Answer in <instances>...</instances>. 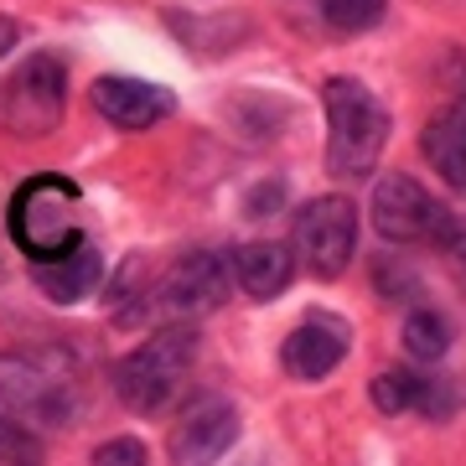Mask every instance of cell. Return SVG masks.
<instances>
[{
	"mask_svg": "<svg viewBox=\"0 0 466 466\" xmlns=\"http://www.w3.org/2000/svg\"><path fill=\"white\" fill-rule=\"evenodd\" d=\"M228 254H213V249H192L182 254L177 265L161 275L156 285V300L167 306L171 317H208L228 300Z\"/></svg>",
	"mask_w": 466,
	"mask_h": 466,
	"instance_id": "obj_8",
	"label": "cell"
},
{
	"mask_svg": "<svg viewBox=\"0 0 466 466\" xmlns=\"http://www.w3.org/2000/svg\"><path fill=\"white\" fill-rule=\"evenodd\" d=\"M42 456V441L32 435V425L0 415V461H36Z\"/></svg>",
	"mask_w": 466,
	"mask_h": 466,
	"instance_id": "obj_18",
	"label": "cell"
},
{
	"mask_svg": "<svg viewBox=\"0 0 466 466\" xmlns=\"http://www.w3.org/2000/svg\"><path fill=\"white\" fill-rule=\"evenodd\" d=\"M420 150H425V161L435 167V177H441L451 192L466 198V99L451 104V109H441V115L425 125Z\"/></svg>",
	"mask_w": 466,
	"mask_h": 466,
	"instance_id": "obj_14",
	"label": "cell"
},
{
	"mask_svg": "<svg viewBox=\"0 0 466 466\" xmlns=\"http://www.w3.org/2000/svg\"><path fill=\"white\" fill-rule=\"evenodd\" d=\"M321 109H327V171L348 182L368 177L389 146V109L358 78H327Z\"/></svg>",
	"mask_w": 466,
	"mask_h": 466,
	"instance_id": "obj_1",
	"label": "cell"
},
{
	"mask_svg": "<svg viewBox=\"0 0 466 466\" xmlns=\"http://www.w3.org/2000/svg\"><path fill=\"white\" fill-rule=\"evenodd\" d=\"M0 415L21 420L32 431H47V425H63L73 415V394L57 373H47L32 358H11L0 352Z\"/></svg>",
	"mask_w": 466,
	"mask_h": 466,
	"instance_id": "obj_6",
	"label": "cell"
},
{
	"mask_svg": "<svg viewBox=\"0 0 466 466\" xmlns=\"http://www.w3.org/2000/svg\"><path fill=\"white\" fill-rule=\"evenodd\" d=\"M404 352L415 358V363H441L456 342V327H451L446 311H435V306H415L410 317H404Z\"/></svg>",
	"mask_w": 466,
	"mask_h": 466,
	"instance_id": "obj_16",
	"label": "cell"
},
{
	"mask_svg": "<svg viewBox=\"0 0 466 466\" xmlns=\"http://www.w3.org/2000/svg\"><path fill=\"white\" fill-rule=\"evenodd\" d=\"M67 109V67L52 52H32L0 88V125L21 140H42L63 125Z\"/></svg>",
	"mask_w": 466,
	"mask_h": 466,
	"instance_id": "obj_4",
	"label": "cell"
},
{
	"mask_svg": "<svg viewBox=\"0 0 466 466\" xmlns=\"http://www.w3.org/2000/svg\"><path fill=\"white\" fill-rule=\"evenodd\" d=\"M233 441H238V410L228 400L208 394V400L187 404V415L177 420V431H171V461H182V466L218 461Z\"/></svg>",
	"mask_w": 466,
	"mask_h": 466,
	"instance_id": "obj_9",
	"label": "cell"
},
{
	"mask_svg": "<svg viewBox=\"0 0 466 466\" xmlns=\"http://www.w3.org/2000/svg\"><path fill=\"white\" fill-rule=\"evenodd\" d=\"M280 202H285V187H280V182H259V187H254V192H249V202H244V213H249V218H259V213H265V208H269V213H275Z\"/></svg>",
	"mask_w": 466,
	"mask_h": 466,
	"instance_id": "obj_22",
	"label": "cell"
},
{
	"mask_svg": "<svg viewBox=\"0 0 466 466\" xmlns=\"http://www.w3.org/2000/svg\"><path fill=\"white\" fill-rule=\"evenodd\" d=\"M11 233H16V244L32 259L67 254L84 238V228H78V187L67 182V177H52V171L26 182L16 208H11Z\"/></svg>",
	"mask_w": 466,
	"mask_h": 466,
	"instance_id": "obj_3",
	"label": "cell"
},
{
	"mask_svg": "<svg viewBox=\"0 0 466 466\" xmlns=\"http://www.w3.org/2000/svg\"><path fill=\"white\" fill-rule=\"evenodd\" d=\"M446 218H451L446 208L415 177H404V171H394V177H383L373 187V228L389 244H435L441 228H446Z\"/></svg>",
	"mask_w": 466,
	"mask_h": 466,
	"instance_id": "obj_7",
	"label": "cell"
},
{
	"mask_svg": "<svg viewBox=\"0 0 466 466\" xmlns=\"http://www.w3.org/2000/svg\"><path fill=\"white\" fill-rule=\"evenodd\" d=\"M94 461H99V466H115V461L140 466V461H146V446H140V441H104V446L94 451Z\"/></svg>",
	"mask_w": 466,
	"mask_h": 466,
	"instance_id": "obj_21",
	"label": "cell"
},
{
	"mask_svg": "<svg viewBox=\"0 0 466 466\" xmlns=\"http://www.w3.org/2000/svg\"><path fill=\"white\" fill-rule=\"evenodd\" d=\"M373 404H379L383 415H451V389L435 379H420L410 368H389L373 379Z\"/></svg>",
	"mask_w": 466,
	"mask_h": 466,
	"instance_id": "obj_15",
	"label": "cell"
},
{
	"mask_svg": "<svg viewBox=\"0 0 466 466\" xmlns=\"http://www.w3.org/2000/svg\"><path fill=\"white\" fill-rule=\"evenodd\" d=\"M342 352H348V332H342L337 321H327V317H311L280 342V363H285L290 379L317 383L342 363Z\"/></svg>",
	"mask_w": 466,
	"mask_h": 466,
	"instance_id": "obj_11",
	"label": "cell"
},
{
	"mask_svg": "<svg viewBox=\"0 0 466 466\" xmlns=\"http://www.w3.org/2000/svg\"><path fill=\"white\" fill-rule=\"evenodd\" d=\"M435 244L446 249L451 269H456V275L466 280V218H456V213H451V218H446V228H441V238H435Z\"/></svg>",
	"mask_w": 466,
	"mask_h": 466,
	"instance_id": "obj_20",
	"label": "cell"
},
{
	"mask_svg": "<svg viewBox=\"0 0 466 466\" xmlns=\"http://www.w3.org/2000/svg\"><path fill=\"white\" fill-rule=\"evenodd\" d=\"M233 280H238V290L254 300H275L285 290V285L296 280V254L285 249V244H275V238H254V244H238L228 259Z\"/></svg>",
	"mask_w": 466,
	"mask_h": 466,
	"instance_id": "obj_12",
	"label": "cell"
},
{
	"mask_svg": "<svg viewBox=\"0 0 466 466\" xmlns=\"http://www.w3.org/2000/svg\"><path fill=\"white\" fill-rule=\"evenodd\" d=\"M198 363V332L192 327H167L150 342L130 348L115 363V394L130 415H161L182 394L187 373Z\"/></svg>",
	"mask_w": 466,
	"mask_h": 466,
	"instance_id": "obj_2",
	"label": "cell"
},
{
	"mask_svg": "<svg viewBox=\"0 0 466 466\" xmlns=\"http://www.w3.org/2000/svg\"><path fill=\"white\" fill-rule=\"evenodd\" d=\"M94 109L119 130H150L171 115V88L130 78V73H109L94 84Z\"/></svg>",
	"mask_w": 466,
	"mask_h": 466,
	"instance_id": "obj_10",
	"label": "cell"
},
{
	"mask_svg": "<svg viewBox=\"0 0 466 466\" xmlns=\"http://www.w3.org/2000/svg\"><path fill=\"white\" fill-rule=\"evenodd\" d=\"M379 290L383 296H420V280H415V269H404L400 259H379Z\"/></svg>",
	"mask_w": 466,
	"mask_h": 466,
	"instance_id": "obj_19",
	"label": "cell"
},
{
	"mask_svg": "<svg viewBox=\"0 0 466 466\" xmlns=\"http://www.w3.org/2000/svg\"><path fill=\"white\" fill-rule=\"evenodd\" d=\"M16 36H21V26L11 16H0V57H5V52L16 47Z\"/></svg>",
	"mask_w": 466,
	"mask_h": 466,
	"instance_id": "obj_23",
	"label": "cell"
},
{
	"mask_svg": "<svg viewBox=\"0 0 466 466\" xmlns=\"http://www.w3.org/2000/svg\"><path fill=\"white\" fill-rule=\"evenodd\" d=\"M317 11L332 32L358 36V32H373L379 26L383 11H389V0H317Z\"/></svg>",
	"mask_w": 466,
	"mask_h": 466,
	"instance_id": "obj_17",
	"label": "cell"
},
{
	"mask_svg": "<svg viewBox=\"0 0 466 466\" xmlns=\"http://www.w3.org/2000/svg\"><path fill=\"white\" fill-rule=\"evenodd\" d=\"M99 280H104V254L94 249L88 238H78V244L67 254H57V259H36V285H42L52 300H63V306L94 296Z\"/></svg>",
	"mask_w": 466,
	"mask_h": 466,
	"instance_id": "obj_13",
	"label": "cell"
},
{
	"mask_svg": "<svg viewBox=\"0 0 466 466\" xmlns=\"http://www.w3.org/2000/svg\"><path fill=\"white\" fill-rule=\"evenodd\" d=\"M358 249V208L352 198L342 192H327V198L306 202L296 213V233H290V254H296L300 265L311 269L317 280H332L342 275Z\"/></svg>",
	"mask_w": 466,
	"mask_h": 466,
	"instance_id": "obj_5",
	"label": "cell"
}]
</instances>
